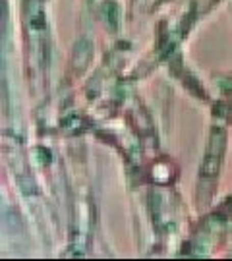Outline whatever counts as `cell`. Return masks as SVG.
<instances>
[{
  "label": "cell",
  "instance_id": "1",
  "mask_svg": "<svg viewBox=\"0 0 232 261\" xmlns=\"http://www.w3.org/2000/svg\"><path fill=\"white\" fill-rule=\"evenodd\" d=\"M224 151V134L223 130L213 132V138L209 141V147H207V155L203 161V176L205 178H213L219 170L221 165V157H223Z\"/></svg>",
  "mask_w": 232,
  "mask_h": 261
}]
</instances>
